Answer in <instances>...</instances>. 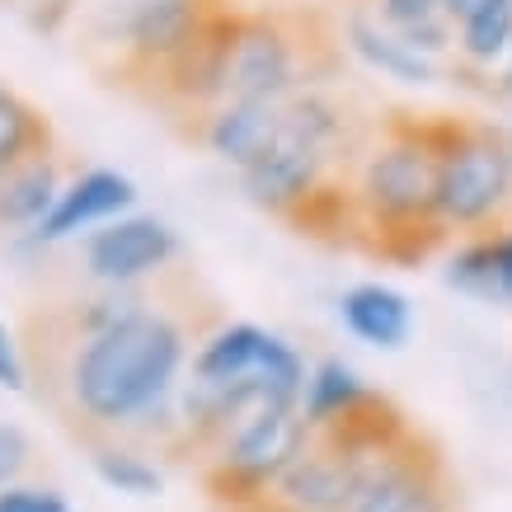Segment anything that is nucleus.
Wrapping results in <instances>:
<instances>
[{
    "mask_svg": "<svg viewBox=\"0 0 512 512\" xmlns=\"http://www.w3.org/2000/svg\"><path fill=\"white\" fill-rule=\"evenodd\" d=\"M57 198H62V188H57L52 160H29L24 170H15L0 184V221L5 226H43Z\"/></svg>",
    "mask_w": 512,
    "mask_h": 512,
    "instance_id": "nucleus-17",
    "label": "nucleus"
},
{
    "mask_svg": "<svg viewBox=\"0 0 512 512\" xmlns=\"http://www.w3.org/2000/svg\"><path fill=\"white\" fill-rule=\"evenodd\" d=\"M0 512H71L57 489H29V484H10L0 489Z\"/></svg>",
    "mask_w": 512,
    "mask_h": 512,
    "instance_id": "nucleus-23",
    "label": "nucleus"
},
{
    "mask_svg": "<svg viewBox=\"0 0 512 512\" xmlns=\"http://www.w3.org/2000/svg\"><path fill=\"white\" fill-rule=\"evenodd\" d=\"M179 367H184V329L165 311H141L85 339L71 362V395L85 419L118 428L151 419L170 400Z\"/></svg>",
    "mask_w": 512,
    "mask_h": 512,
    "instance_id": "nucleus-1",
    "label": "nucleus"
},
{
    "mask_svg": "<svg viewBox=\"0 0 512 512\" xmlns=\"http://www.w3.org/2000/svg\"><path fill=\"white\" fill-rule=\"evenodd\" d=\"M24 357H19V348H15V334L5 329V320H0V386L5 390H24Z\"/></svg>",
    "mask_w": 512,
    "mask_h": 512,
    "instance_id": "nucleus-26",
    "label": "nucleus"
},
{
    "mask_svg": "<svg viewBox=\"0 0 512 512\" xmlns=\"http://www.w3.org/2000/svg\"><path fill=\"white\" fill-rule=\"evenodd\" d=\"M381 456L386 451L362 447L353 437L320 433V442H311L292 461V470L273 484L278 503L292 512H353L357 494H362V484H367Z\"/></svg>",
    "mask_w": 512,
    "mask_h": 512,
    "instance_id": "nucleus-4",
    "label": "nucleus"
},
{
    "mask_svg": "<svg viewBox=\"0 0 512 512\" xmlns=\"http://www.w3.org/2000/svg\"><path fill=\"white\" fill-rule=\"evenodd\" d=\"M339 315L353 339H362L367 348H381V353L404 348L409 334H414V306L390 282H357V287H348L339 301Z\"/></svg>",
    "mask_w": 512,
    "mask_h": 512,
    "instance_id": "nucleus-11",
    "label": "nucleus"
},
{
    "mask_svg": "<svg viewBox=\"0 0 512 512\" xmlns=\"http://www.w3.org/2000/svg\"><path fill=\"white\" fill-rule=\"evenodd\" d=\"M456 47L480 66H494L503 57H512V0H494L475 19H466L461 33H456Z\"/></svg>",
    "mask_w": 512,
    "mask_h": 512,
    "instance_id": "nucleus-19",
    "label": "nucleus"
},
{
    "mask_svg": "<svg viewBox=\"0 0 512 512\" xmlns=\"http://www.w3.org/2000/svg\"><path fill=\"white\" fill-rule=\"evenodd\" d=\"M498 90L512 94V57H508V66H503V76H498Z\"/></svg>",
    "mask_w": 512,
    "mask_h": 512,
    "instance_id": "nucleus-29",
    "label": "nucleus"
},
{
    "mask_svg": "<svg viewBox=\"0 0 512 512\" xmlns=\"http://www.w3.org/2000/svg\"><path fill=\"white\" fill-rule=\"evenodd\" d=\"M235 38H240V24H235V19H212V24H202L198 38L174 57L179 90L193 94V99H207V94L226 90V80H231V57H235Z\"/></svg>",
    "mask_w": 512,
    "mask_h": 512,
    "instance_id": "nucleus-14",
    "label": "nucleus"
},
{
    "mask_svg": "<svg viewBox=\"0 0 512 512\" xmlns=\"http://www.w3.org/2000/svg\"><path fill=\"white\" fill-rule=\"evenodd\" d=\"M348 47H353L372 71L400 80V85H433L437 80V62L419 57L414 47H404L400 33L381 29V24H372V19H362V15L348 19Z\"/></svg>",
    "mask_w": 512,
    "mask_h": 512,
    "instance_id": "nucleus-16",
    "label": "nucleus"
},
{
    "mask_svg": "<svg viewBox=\"0 0 512 512\" xmlns=\"http://www.w3.org/2000/svg\"><path fill=\"white\" fill-rule=\"evenodd\" d=\"M400 38H404V47H414V52H419V57H428V62H437L447 47H456V33H451V19L447 15L428 19V24H414V29H404Z\"/></svg>",
    "mask_w": 512,
    "mask_h": 512,
    "instance_id": "nucleus-22",
    "label": "nucleus"
},
{
    "mask_svg": "<svg viewBox=\"0 0 512 512\" xmlns=\"http://www.w3.org/2000/svg\"><path fill=\"white\" fill-rule=\"evenodd\" d=\"M137 202V184L118 170H90L80 174L71 188H62L57 207L43 217V226H33V245H57L66 235L99 226V221H118Z\"/></svg>",
    "mask_w": 512,
    "mask_h": 512,
    "instance_id": "nucleus-10",
    "label": "nucleus"
},
{
    "mask_svg": "<svg viewBox=\"0 0 512 512\" xmlns=\"http://www.w3.org/2000/svg\"><path fill=\"white\" fill-rule=\"evenodd\" d=\"M442 15V0H381V24L390 33H404L414 24H428V19Z\"/></svg>",
    "mask_w": 512,
    "mask_h": 512,
    "instance_id": "nucleus-24",
    "label": "nucleus"
},
{
    "mask_svg": "<svg viewBox=\"0 0 512 512\" xmlns=\"http://www.w3.org/2000/svg\"><path fill=\"white\" fill-rule=\"evenodd\" d=\"M94 475L109 484L113 494H127V498H156L165 489L160 470L137 456V451H123V447H99L94 451Z\"/></svg>",
    "mask_w": 512,
    "mask_h": 512,
    "instance_id": "nucleus-20",
    "label": "nucleus"
},
{
    "mask_svg": "<svg viewBox=\"0 0 512 512\" xmlns=\"http://www.w3.org/2000/svg\"><path fill=\"white\" fill-rule=\"evenodd\" d=\"M179 235L165 226L160 217H118L104 231L90 235L85 245V268L90 278H99L104 287H127V282L146 278L151 268H160L165 259H174Z\"/></svg>",
    "mask_w": 512,
    "mask_h": 512,
    "instance_id": "nucleus-7",
    "label": "nucleus"
},
{
    "mask_svg": "<svg viewBox=\"0 0 512 512\" xmlns=\"http://www.w3.org/2000/svg\"><path fill=\"white\" fill-rule=\"evenodd\" d=\"M494 254H498V292H503V301H512V231L494 235Z\"/></svg>",
    "mask_w": 512,
    "mask_h": 512,
    "instance_id": "nucleus-27",
    "label": "nucleus"
},
{
    "mask_svg": "<svg viewBox=\"0 0 512 512\" xmlns=\"http://www.w3.org/2000/svg\"><path fill=\"white\" fill-rule=\"evenodd\" d=\"M484 5H494V0H442V15H447L451 24H466V19L480 15Z\"/></svg>",
    "mask_w": 512,
    "mask_h": 512,
    "instance_id": "nucleus-28",
    "label": "nucleus"
},
{
    "mask_svg": "<svg viewBox=\"0 0 512 512\" xmlns=\"http://www.w3.org/2000/svg\"><path fill=\"white\" fill-rule=\"evenodd\" d=\"M451 127L428 132H400L386 146H376L362 165V202L386 235H409L414 249H428L437 240V193H442V151Z\"/></svg>",
    "mask_w": 512,
    "mask_h": 512,
    "instance_id": "nucleus-2",
    "label": "nucleus"
},
{
    "mask_svg": "<svg viewBox=\"0 0 512 512\" xmlns=\"http://www.w3.org/2000/svg\"><path fill=\"white\" fill-rule=\"evenodd\" d=\"M282 137V109L278 104H245V99H231L226 109L212 118L207 127V146L217 151L221 160L240 165V174L278 146Z\"/></svg>",
    "mask_w": 512,
    "mask_h": 512,
    "instance_id": "nucleus-12",
    "label": "nucleus"
},
{
    "mask_svg": "<svg viewBox=\"0 0 512 512\" xmlns=\"http://www.w3.org/2000/svg\"><path fill=\"white\" fill-rule=\"evenodd\" d=\"M202 29L198 0H137L127 15V38L146 57H179Z\"/></svg>",
    "mask_w": 512,
    "mask_h": 512,
    "instance_id": "nucleus-15",
    "label": "nucleus"
},
{
    "mask_svg": "<svg viewBox=\"0 0 512 512\" xmlns=\"http://www.w3.org/2000/svg\"><path fill=\"white\" fill-rule=\"evenodd\" d=\"M292 43L278 24H240V38H235V57H231V80H226V94L231 99H245V104H278L282 94L292 90Z\"/></svg>",
    "mask_w": 512,
    "mask_h": 512,
    "instance_id": "nucleus-9",
    "label": "nucleus"
},
{
    "mask_svg": "<svg viewBox=\"0 0 512 512\" xmlns=\"http://www.w3.org/2000/svg\"><path fill=\"white\" fill-rule=\"evenodd\" d=\"M24 466H29V437H24V428L0 419V489H10Z\"/></svg>",
    "mask_w": 512,
    "mask_h": 512,
    "instance_id": "nucleus-25",
    "label": "nucleus"
},
{
    "mask_svg": "<svg viewBox=\"0 0 512 512\" xmlns=\"http://www.w3.org/2000/svg\"><path fill=\"white\" fill-rule=\"evenodd\" d=\"M320 170H325V151H320L315 141H306L301 132H292L287 118H282L278 146H273L259 165L245 170V193H249V202H259L268 212H287L296 202L315 198Z\"/></svg>",
    "mask_w": 512,
    "mask_h": 512,
    "instance_id": "nucleus-8",
    "label": "nucleus"
},
{
    "mask_svg": "<svg viewBox=\"0 0 512 512\" xmlns=\"http://www.w3.org/2000/svg\"><path fill=\"white\" fill-rule=\"evenodd\" d=\"M353 512H451V484L433 447L404 437L376 461Z\"/></svg>",
    "mask_w": 512,
    "mask_h": 512,
    "instance_id": "nucleus-6",
    "label": "nucleus"
},
{
    "mask_svg": "<svg viewBox=\"0 0 512 512\" xmlns=\"http://www.w3.org/2000/svg\"><path fill=\"white\" fill-rule=\"evenodd\" d=\"M306 447H311V428L301 419V409H254L226 437L221 470L240 489H264V484H278Z\"/></svg>",
    "mask_w": 512,
    "mask_h": 512,
    "instance_id": "nucleus-5",
    "label": "nucleus"
},
{
    "mask_svg": "<svg viewBox=\"0 0 512 512\" xmlns=\"http://www.w3.org/2000/svg\"><path fill=\"white\" fill-rule=\"evenodd\" d=\"M442 282L451 292L475 296V301H503L498 292V254H494V235H475L456 249L442 268Z\"/></svg>",
    "mask_w": 512,
    "mask_h": 512,
    "instance_id": "nucleus-18",
    "label": "nucleus"
},
{
    "mask_svg": "<svg viewBox=\"0 0 512 512\" xmlns=\"http://www.w3.org/2000/svg\"><path fill=\"white\" fill-rule=\"evenodd\" d=\"M372 400L376 390H367L357 367H348L343 357H325L311 367V381L301 395V419L311 433H329V428H343L348 419H357Z\"/></svg>",
    "mask_w": 512,
    "mask_h": 512,
    "instance_id": "nucleus-13",
    "label": "nucleus"
},
{
    "mask_svg": "<svg viewBox=\"0 0 512 512\" xmlns=\"http://www.w3.org/2000/svg\"><path fill=\"white\" fill-rule=\"evenodd\" d=\"M512 198V151L494 132L451 127L442 151V193L437 217L442 226H484Z\"/></svg>",
    "mask_w": 512,
    "mask_h": 512,
    "instance_id": "nucleus-3",
    "label": "nucleus"
},
{
    "mask_svg": "<svg viewBox=\"0 0 512 512\" xmlns=\"http://www.w3.org/2000/svg\"><path fill=\"white\" fill-rule=\"evenodd\" d=\"M38 146V118L29 104L0 85V174H15V165Z\"/></svg>",
    "mask_w": 512,
    "mask_h": 512,
    "instance_id": "nucleus-21",
    "label": "nucleus"
}]
</instances>
